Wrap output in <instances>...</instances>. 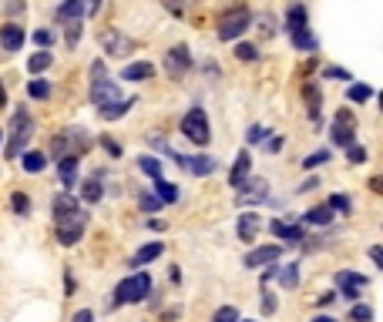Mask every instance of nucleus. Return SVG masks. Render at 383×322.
<instances>
[{
	"instance_id": "603ef678",
	"label": "nucleus",
	"mask_w": 383,
	"mask_h": 322,
	"mask_svg": "<svg viewBox=\"0 0 383 322\" xmlns=\"http://www.w3.org/2000/svg\"><path fill=\"white\" fill-rule=\"evenodd\" d=\"M366 185H370V192H373V195H383V174H373Z\"/></svg>"
},
{
	"instance_id": "e433bc0d",
	"label": "nucleus",
	"mask_w": 383,
	"mask_h": 322,
	"mask_svg": "<svg viewBox=\"0 0 383 322\" xmlns=\"http://www.w3.org/2000/svg\"><path fill=\"white\" fill-rule=\"evenodd\" d=\"M333 208V215H350V208H353V201H350V195H343V192H336V195H330V201H326Z\"/></svg>"
},
{
	"instance_id": "9b49d317",
	"label": "nucleus",
	"mask_w": 383,
	"mask_h": 322,
	"mask_svg": "<svg viewBox=\"0 0 383 322\" xmlns=\"http://www.w3.org/2000/svg\"><path fill=\"white\" fill-rule=\"evenodd\" d=\"M279 255H282V245H259L242 259V265H246V269H262V265L279 262Z\"/></svg>"
},
{
	"instance_id": "412c9836",
	"label": "nucleus",
	"mask_w": 383,
	"mask_h": 322,
	"mask_svg": "<svg viewBox=\"0 0 383 322\" xmlns=\"http://www.w3.org/2000/svg\"><path fill=\"white\" fill-rule=\"evenodd\" d=\"M121 77H125V81H152V77H155V64H148V61H135V64H125Z\"/></svg>"
},
{
	"instance_id": "052dcab7",
	"label": "nucleus",
	"mask_w": 383,
	"mask_h": 322,
	"mask_svg": "<svg viewBox=\"0 0 383 322\" xmlns=\"http://www.w3.org/2000/svg\"><path fill=\"white\" fill-rule=\"evenodd\" d=\"M380 111H383V91H380Z\"/></svg>"
},
{
	"instance_id": "8fccbe9b",
	"label": "nucleus",
	"mask_w": 383,
	"mask_h": 322,
	"mask_svg": "<svg viewBox=\"0 0 383 322\" xmlns=\"http://www.w3.org/2000/svg\"><path fill=\"white\" fill-rule=\"evenodd\" d=\"M81 34H84V30H81V24H71V27H68V48H77Z\"/></svg>"
},
{
	"instance_id": "f704fd0d",
	"label": "nucleus",
	"mask_w": 383,
	"mask_h": 322,
	"mask_svg": "<svg viewBox=\"0 0 383 322\" xmlns=\"http://www.w3.org/2000/svg\"><path fill=\"white\" fill-rule=\"evenodd\" d=\"M346 98L353 101V104H366V101L373 98V88L363 84V81H360V84H350V88H346Z\"/></svg>"
},
{
	"instance_id": "1a4fd4ad",
	"label": "nucleus",
	"mask_w": 383,
	"mask_h": 322,
	"mask_svg": "<svg viewBox=\"0 0 383 322\" xmlns=\"http://www.w3.org/2000/svg\"><path fill=\"white\" fill-rule=\"evenodd\" d=\"M172 158L179 161V168H185V172H192V174H199V178L219 172V161H215L212 154H175V151H172Z\"/></svg>"
},
{
	"instance_id": "a18cd8bd",
	"label": "nucleus",
	"mask_w": 383,
	"mask_h": 322,
	"mask_svg": "<svg viewBox=\"0 0 383 322\" xmlns=\"http://www.w3.org/2000/svg\"><path fill=\"white\" fill-rule=\"evenodd\" d=\"M138 205H141V212H158V208H161V201H158V195H141V201H138Z\"/></svg>"
},
{
	"instance_id": "6e6d98bb",
	"label": "nucleus",
	"mask_w": 383,
	"mask_h": 322,
	"mask_svg": "<svg viewBox=\"0 0 383 322\" xmlns=\"http://www.w3.org/2000/svg\"><path fill=\"white\" fill-rule=\"evenodd\" d=\"M316 185H320V181H316V178H306V181H303V185H299V188H296V192H313V188H316Z\"/></svg>"
},
{
	"instance_id": "473e14b6",
	"label": "nucleus",
	"mask_w": 383,
	"mask_h": 322,
	"mask_svg": "<svg viewBox=\"0 0 383 322\" xmlns=\"http://www.w3.org/2000/svg\"><path fill=\"white\" fill-rule=\"evenodd\" d=\"M131 108H135V98H131V101H121V104H111V108H101L98 114H101L104 121H118V118H125Z\"/></svg>"
},
{
	"instance_id": "864d4df0",
	"label": "nucleus",
	"mask_w": 383,
	"mask_h": 322,
	"mask_svg": "<svg viewBox=\"0 0 383 322\" xmlns=\"http://www.w3.org/2000/svg\"><path fill=\"white\" fill-rule=\"evenodd\" d=\"M282 145H286L282 138H269V141H266V151H273V154H276V151H282Z\"/></svg>"
},
{
	"instance_id": "0eeeda50",
	"label": "nucleus",
	"mask_w": 383,
	"mask_h": 322,
	"mask_svg": "<svg viewBox=\"0 0 383 322\" xmlns=\"http://www.w3.org/2000/svg\"><path fill=\"white\" fill-rule=\"evenodd\" d=\"M333 282H336V289H340V296L346 299V302H360V292L366 289V275L353 272V269H340V272L333 275Z\"/></svg>"
},
{
	"instance_id": "ddd939ff",
	"label": "nucleus",
	"mask_w": 383,
	"mask_h": 322,
	"mask_svg": "<svg viewBox=\"0 0 383 322\" xmlns=\"http://www.w3.org/2000/svg\"><path fill=\"white\" fill-rule=\"evenodd\" d=\"M165 68H168V74L172 77H181L188 68H192V50L185 48V44L172 48L168 54H165Z\"/></svg>"
},
{
	"instance_id": "c756f323",
	"label": "nucleus",
	"mask_w": 383,
	"mask_h": 322,
	"mask_svg": "<svg viewBox=\"0 0 383 322\" xmlns=\"http://www.w3.org/2000/svg\"><path fill=\"white\" fill-rule=\"evenodd\" d=\"M24 172H30V174H41L44 168H48V158L41 154V151H24Z\"/></svg>"
},
{
	"instance_id": "4c0bfd02",
	"label": "nucleus",
	"mask_w": 383,
	"mask_h": 322,
	"mask_svg": "<svg viewBox=\"0 0 383 322\" xmlns=\"http://www.w3.org/2000/svg\"><path fill=\"white\" fill-rule=\"evenodd\" d=\"M10 208H14V215H30V199L24 192H14L10 195Z\"/></svg>"
},
{
	"instance_id": "a19ab883",
	"label": "nucleus",
	"mask_w": 383,
	"mask_h": 322,
	"mask_svg": "<svg viewBox=\"0 0 383 322\" xmlns=\"http://www.w3.org/2000/svg\"><path fill=\"white\" fill-rule=\"evenodd\" d=\"M266 138H269V131H266L262 124H253V128L246 131V141H249V145H262Z\"/></svg>"
},
{
	"instance_id": "37998d69",
	"label": "nucleus",
	"mask_w": 383,
	"mask_h": 322,
	"mask_svg": "<svg viewBox=\"0 0 383 322\" xmlns=\"http://www.w3.org/2000/svg\"><path fill=\"white\" fill-rule=\"evenodd\" d=\"M346 158H350V165H363V161H366V148H363V145H350V148H346Z\"/></svg>"
},
{
	"instance_id": "f03ea898",
	"label": "nucleus",
	"mask_w": 383,
	"mask_h": 322,
	"mask_svg": "<svg viewBox=\"0 0 383 322\" xmlns=\"http://www.w3.org/2000/svg\"><path fill=\"white\" fill-rule=\"evenodd\" d=\"M121 91H118V84L115 81H108L101 77V61H95L91 64V104L101 111V108H111V104H121Z\"/></svg>"
},
{
	"instance_id": "f257e3e1",
	"label": "nucleus",
	"mask_w": 383,
	"mask_h": 322,
	"mask_svg": "<svg viewBox=\"0 0 383 322\" xmlns=\"http://www.w3.org/2000/svg\"><path fill=\"white\" fill-rule=\"evenodd\" d=\"M145 296H152V275L135 272V275H128V279L118 282L111 305H135V302H145Z\"/></svg>"
},
{
	"instance_id": "79ce46f5",
	"label": "nucleus",
	"mask_w": 383,
	"mask_h": 322,
	"mask_svg": "<svg viewBox=\"0 0 383 322\" xmlns=\"http://www.w3.org/2000/svg\"><path fill=\"white\" fill-rule=\"evenodd\" d=\"M235 57H239V61H255V57H259V48L242 41V44H235Z\"/></svg>"
},
{
	"instance_id": "13d9d810",
	"label": "nucleus",
	"mask_w": 383,
	"mask_h": 322,
	"mask_svg": "<svg viewBox=\"0 0 383 322\" xmlns=\"http://www.w3.org/2000/svg\"><path fill=\"white\" fill-rule=\"evenodd\" d=\"M0 108H7V88H3V81H0Z\"/></svg>"
},
{
	"instance_id": "20e7f679",
	"label": "nucleus",
	"mask_w": 383,
	"mask_h": 322,
	"mask_svg": "<svg viewBox=\"0 0 383 322\" xmlns=\"http://www.w3.org/2000/svg\"><path fill=\"white\" fill-rule=\"evenodd\" d=\"M253 27V10L249 7H232L219 17V41H239Z\"/></svg>"
},
{
	"instance_id": "a878e982",
	"label": "nucleus",
	"mask_w": 383,
	"mask_h": 322,
	"mask_svg": "<svg viewBox=\"0 0 383 322\" xmlns=\"http://www.w3.org/2000/svg\"><path fill=\"white\" fill-rule=\"evenodd\" d=\"M161 252H165V245H161V242H148L145 248H138V252H135L131 265H135V269H138V265H148V262H155Z\"/></svg>"
},
{
	"instance_id": "a211bd4d",
	"label": "nucleus",
	"mask_w": 383,
	"mask_h": 322,
	"mask_svg": "<svg viewBox=\"0 0 383 322\" xmlns=\"http://www.w3.org/2000/svg\"><path fill=\"white\" fill-rule=\"evenodd\" d=\"M259 228H262V219H259L255 212H242V215H239V222H235V232H239V242H255Z\"/></svg>"
},
{
	"instance_id": "58836bf2",
	"label": "nucleus",
	"mask_w": 383,
	"mask_h": 322,
	"mask_svg": "<svg viewBox=\"0 0 383 322\" xmlns=\"http://www.w3.org/2000/svg\"><path fill=\"white\" fill-rule=\"evenodd\" d=\"M350 319L353 322H373V309H370L366 302H357V305L350 309Z\"/></svg>"
},
{
	"instance_id": "9d476101",
	"label": "nucleus",
	"mask_w": 383,
	"mask_h": 322,
	"mask_svg": "<svg viewBox=\"0 0 383 322\" xmlns=\"http://www.w3.org/2000/svg\"><path fill=\"white\" fill-rule=\"evenodd\" d=\"M101 48H104V54H111V57H128V54H131V41H128L121 30L108 27V30H101Z\"/></svg>"
},
{
	"instance_id": "2eb2a0df",
	"label": "nucleus",
	"mask_w": 383,
	"mask_h": 322,
	"mask_svg": "<svg viewBox=\"0 0 383 322\" xmlns=\"http://www.w3.org/2000/svg\"><path fill=\"white\" fill-rule=\"evenodd\" d=\"M249 172H253V158H249V151H239V154H235V165H232V172H229V185L235 192L249 181Z\"/></svg>"
},
{
	"instance_id": "4d7b16f0",
	"label": "nucleus",
	"mask_w": 383,
	"mask_h": 322,
	"mask_svg": "<svg viewBox=\"0 0 383 322\" xmlns=\"http://www.w3.org/2000/svg\"><path fill=\"white\" fill-rule=\"evenodd\" d=\"M333 299H336V296H333V292H323V296H320V299H316V305H330V302H333Z\"/></svg>"
},
{
	"instance_id": "7c9ffc66",
	"label": "nucleus",
	"mask_w": 383,
	"mask_h": 322,
	"mask_svg": "<svg viewBox=\"0 0 383 322\" xmlns=\"http://www.w3.org/2000/svg\"><path fill=\"white\" fill-rule=\"evenodd\" d=\"M330 158H333V151H330V148H320V151H313V154H306V158H303L299 165H303L306 172H316V168H323V165H326Z\"/></svg>"
},
{
	"instance_id": "bf43d9fd",
	"label": "nucleus",
	"mask_w": 383,
	"mask_h": 322,
	"mask_svg": "<svg viewBox=\"0 0 383 322\" xmlns=\"http://www.w3.org/2000/svg\"><path fill=\"white\" fill-rule=\"evenodd\" d=\"M313 322H336V316H316Z\"/></svg>"
},
{
	"instance_id": "5fc2aeb1",
	"label": "nucleus",
	"mask_w": 383,
	"mask_h": 322,
	"mask_svg": "<svg viewBox=\"0 0 383 322\" xmlns=\"http://www.w3.org/2000/svg\"><path fill=\"white\" fill-rule=\"evenodd\" d=\"M71 322H95V312H91V309H81V312H77Z\"/></svg>"
},
{
	"instance_id": "b1692460",
	"label": "nucleus",
	"mask_w": 383,
	"mask_h": 322,
	"mask_svg": "<svg viewBox=\"0 0 383 322\" xmlns=\"http://www.w3.org/2000/svg\"><path fill=\"white\" fill-rule=\"evenodd\" d=\"M57 174H61L64 188H75V181H77V154H68L64 161H57Z\"/></svg>"
},
{
	"instance_id": "e2e57ef3",
	"label": "nucleus",
	"mask_w": 383,
	"mask_h": 322,
	"mask_svg": "<svg viewBox=\"0 0 383 322\" xmlns=\"http://www.w3.org/2000/svg\"><path fill=\"white\" fill-rule=\"evenodd\" d=\"M242 322H253V319H242Z\"/></svg>"
},
{
	"instance_id": "39448f33",
	"label": "nucleus",
	"mask_w": 383,
	"mask_h": 322,
	"mask_svg": "<svg viewBox=\"0 0 383 322\" xmlns=\"http://www.w3.org/2000/svg\"><path fill=\"white\" fill-rule=\"evenodd\" d=\"M7 134H10V141H7V158H21L24 145L34 138V118H30L27 111H14Z\"/></svg>"
},
{
	"instance_id": "5701e85b",
	"label": "nucleus",
	"mask_w": 383,
	"mask_h": 322,
	"mask_svg": "<svg viewBox=\"0 0 383 322\" xmlns=\"http://www.w3.org/2000/svg\"><path fill=\"white\" fill-rule=\"evenodd\" d=\"M81 14H84V3H81V0H68V3H61V7L54 10L57 21H71V24H81Z\"/></svg>"
},
{
	"instance_id": "49530a36",
	"label": "nucleus",
	"mask_w": 383,
	"mask_h": 322,
	"mask_svg": "<svg viewBox=\"0 0 383 322\" xmlns=\"http://www.w3.org/2000/svg\"><path fill=\"white\" fill-rule=\"evenodd\" d=\"M101 148L108 151V154H111V158H121V145H118V141H115V138H108V134H104V138H101Z\"/></svg>"
},
{
	"instance_id": "3c124183",
	"label": "nucleus",
	"mask_w": 383,
	"mask_h": 322,
	"mask_svg": "<svg viewBox=\"0 0 383 322\" xmlns=\"http://www.w3.org/2000/svg\"><path fill=\"white\" fill-rule=\"evenodd\" d=\"M262 312H266V316L276 312V299H273V292H262Z\"/></svg>"
},
{
	"instance_id": "2f4dec72",
	"label": "nucleus",
	"mask_w": 383,
	"mask_h": 322,
	"mask_svg": "<svg viewBox=\"0 0 383 322\" xmlns=\"http://www.w3.org/2000/svg\"><path fill=\"white\" fill-rule=\"evenodd\" d=\"M138 168L148 174L152 181H161V161H158L155 154H141V158H138Z\"/></svg>"
},
{
	"instance_id": "7ed1b4c3",
	"label": "nucleus",
	"mask_w": 383,
	"mask_h": 322,
	"mask_svg": "<svg viewBox=\"0 0 383 322\" xmlns=\"http://www.w3.org/2000/svg\"><path fill=\"white\" fill-rule=\"evenodd\" d=\"M181 134L192 141V145H199L205 148L208 141H212V128H208V114H205V108H188L185 111V118H181Z\"/></svg>"
},
{
	"instance_id": "c9c22d12",
	"label": "nucleus",
	"mask_w": 383,
	"mask_h": 322,
	"mask_svg": "<svg viewBox=\"0 0 383 322\" xmlns=\"http://www.w3.org/2000/svg\"><path fill=\"white\" fill-rule=\"evenodd\" d=\"M27 94H30L34 101H48L51 98V81H41V77L30 81V84H27Z\"/></svg>"
},
{
	"instance_id": "72a5a7b5",
	"label": "nucleus",
	"mask_w": 383,
	"mask_h": 322,
	"mask_svg": "<svg viewBox=\"0 0 383 322\" xmlns=\"http://www.w3.org/2000/svg\"><path fill=\"white\" fill-rule=\"evenodd\" d=\"M279 285L282 289H296V285H299V265H296V262H289V265L279 269Z\"/></svg>"
},
{
	"instance_id": "4be33fe9",
	"label": "nucleus",
	"mask_w": 383,
	"mask_h": 322,
	"mask_svg": "<svg viewBox=\"0 0 383 322\" xmlns=\"http://www.w3.org/2000/svg\"><path fill=\"white\" fill-rule=\"evenodd\" d=\"M81 199L88 201V205H98V201L104 199V192H101V172L91 174V178L81 185Z\"/></svg>"
},
{
	"instance_id": "aec40b11",
	"label": "nucleus",
	"mask_w": 383,
	"mask_h": 322,
	"mask_svg": "<svg viewBox=\"0 0 383 322\" xmlns=\"http://www.w3.org/2000/svg\"><path fill=\"white\" fill-rule=\"evenodd\" d=\"M54 222H61V219H71V215H77L81 208H77V195H71V192H61V195H54Z\"/></svg>"
},
{
	"instance_id": "ea45409f",
	"label": "nucleus",
	"mask_w": 383,
	"mask_h": 322,
	"mask_svg": "<svg viewBox=\"0 0 383 322\" xmlns=\"http://www.w3.org/2000/svg\"><path fill=\"white\" fill-rule=\"evenodd\" d=\"M212 322H242V319H239V309H235V305H222V309H215Z\"/></svg>"
},
{
	"instance_id": "f3484780",
	"label": "nucleus",
	"mask_w": 383,
	"mask_h": 322,
	"mask_svg": "<svg viewBox=\"0 0 383 322\" xmlns=\"http://www.w3.org/2000/svg\"><path fill=\"white\" fill-rule=\"evenodd\" d=\"M309 27V10L306 3H289L286 7V34H299Z\"/></svg>"
},
{
	"instance_id": "c03bdc74",
	"label": "nucleus",
	"mask_w": 383,
	"mask_h": 322,
	"mask_svg": "<svg viewBox=\"0 0 383 322\" xmlns=\"http://www.w3.org/2000/svg\"><path fill=\"white\" fill-rule=\"evenodd\" d=\"M323 77H330V81H333V77H336V81H353V74H350L346 68H333V64L323 71Z\"/></svg>"
},
{
	"instance_id": "cd10ccee",
	"label": "nucleus",
	"mask_w": 383,
	"mask_h": 322,
	"mask_svg": "<svg viewBox=\"0 0 383 322\" xmlns=\"http://www.w3.org/2000/svg\"><path fill=\"white\" fill-rule=\"evenodd\" d=\"M51 61H54L51 50H37L34 57H27V71H30V74H41V71L51 68Z\"/></svg>"
},
{
	"instance_id": "c85d7f7f",
	"label": "nucleus",
	"mask_w": 383,
	"mask_h": 322,
	"mask_svg": "<svg viewBox=\"0 0 383 322\" xmlns=\"http://www.w3.org/2000/svg\"><path fill=\"white\" fill-rule=\"evenodd\" d=\"M289 41H293V48L296 50H309V54H313V50L320 48V41H316V37H313V30H299V34H289Z\"/></svg>"
},
{
	"instance_id": "6ab92c4d",
	"label": "nucleus",
	"mask_w": 383,
	"mask_h": 322,
	"mask_svg": "<svg viewBox=\"0 0 383 322\" xmlns=\"http://www.w3.org/2000/svg\"><path fill=\"white\" fill-rule=\"evenodd\" d=\"M24 41H27V34H24V27H21V24H3V27H0V44H3L7 54L21 50V48H24Z\"/></svg>"
},
{
	"instance_id": "393cba45",
	"label": "nucleus",
	"mask_w": 383,
	"mask_h": 322,
	"mask_svg": "<svg viewBox=\"0 0 383 322\" xmlns=\"http://www.w3.org/2000/svg\"><path fill=\"white\" fill-rule=\"evenodd\" d=\"M303 222L306 225H333V208L330 205H316V208H309V212H303Z\"/></svg>"
},
{
	"instance_id": "09e8293b",
	"label": "nucleus",
	"mask_w": 383,
	"mask_h": 322,
	"mask_svg": "<svg viewBox=\"0 0 383 322\" xmlns=\"http://www.w3.org/2000/svg\"><path fill=\"white\" fill-rule=\"evenodd\" d=\"M366 255H370V262H373L377 269H383V245H370L366 248Z\"/></svg>"
},
{
	"instance_id": "bb28decb",
	"label": "nucleus",
	"mask_w": 383,
	"mask_h": 322,
	"mask_svg": "<svg viewBox=\"0 0 383 322\" xmlns=\"http://www.w3.org/2000/svg\"><path fill=\"white\" fill-rule=\"evenodd\" d=\"M152 192L158 195L161 205H175V201H179V185H172V181H165V178H161V181H155Z\"/></svg>"
},
{
	"instance_id": "dca6fc26",
	"label": "nucleus",
	"mask_w": 383,
	"mask_h": 322,
	"mask_svg": "<svg viewBox=\"0 0 383 322\" xmlns=\"http://www.w3.org/2000/svg\"><path fill=\"white\" fill-rule=\"evenodd\" d=\"M303 101H306L313 124L323 121V94H320V84H316V81H306V84H303Z\"/></svg>"
},
{
	"instance_id": "423d86ee",
	"label": "nucleus",
	"mask_w": 383,
	"mask_h": 322,
	"mask_svg": "<svg viewBox=\"0 0 383 322\" xmlns=\"http://www.w3.org/2000/svg\"><path fill=\"white\" fill-rule=\"evenodd\" d=\"M84 225H88V212L81 208L77 215H71V219H61V222H54V228H57V242L64 248H71L81 242V235H84Z\"/></svg>"
},
{
	"instance_id": "de8ad7c7",
	"label": "nucleus",
	"mask_w": 383,
	"mask_h": 322,
	"mask_svg": "<svg viewBox=\"0 0 383 322\" xmlns=\"http://www.w3.org/2000/svg\"><path fill=\"white\" fill-rule=\"evenodd\" d=\"M34 41L41 44V50L54 48V34H51V30H37V34H34Z\"/></svg>"
},
{
	"instance_id": "6e6552de",
	"label": "nucleus",
	"mask_w": 383,
	"mask_h": 322,
	"mask_svg": "<svg viewBox=\"0 0 383 322\" xmlns=\"http://www.w3.org/2000/svg\"><path fill=\"white\" fill-rule=\"evenodd\" d=\"M353 114L343 108V111H336V118H333V128H330V138H333V145L336 148H350V145H357L353 141Z\"/></svg>"
},
{
	"instance_id": "f8f14e48",
	"label": "nucleus",
	"mask_w": 383,
	"mask_h": 322,
	"mask_svg": "<svg viewBox=\"0 0 383 322\" xmlns=\"http://www.w3.org/2000/svg\"><path fill=\"white\" fill-rule=\"evenodd\" d=\"M269 232H273L279 242H289V245H299V242H306V232H303V225L282 222V219H273V222H269Z\"/></svg>"
},
{
	"instance_id": "4468645a",
	"label": "nucleus",
	"mask_w": 383,
	"mask_h": 322,
	"mask_svg": "<svg viewBox=\"0 0 383 322\" xmlns=\"http://www.w3.org/2000/svg\"><path fill=\"white\" fill-rule=\"evenodd\" d=\"M269 199V181L266 178H253V181H246L242 188H239V201L242 205H259V201Z\"/></svg>"
},
{
	"instance_id": "680f3d73",
	"label": "nucleus",
	"mask_w": 383,
	"mask_h": 322,
	"mask_svg": "<svg viewBox=\"0 0 383 322\" xmlns=\"http://www.w3.org/2000/svg\"><path fill=\"white\" fill-rule=\"evenodd\" d=\"M0 145H3V131H0Z\"/></svg>"
}]
</instances>
